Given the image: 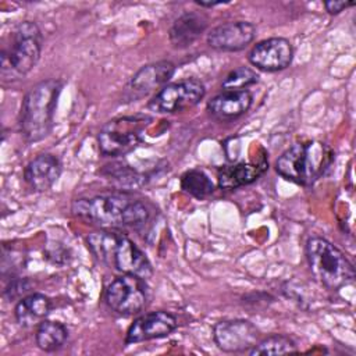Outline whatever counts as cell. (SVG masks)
I'll use <instances>...</instances> for the list:
<instances>
[{"label":"cell","instance_id":"6da1fadb","mask_svg":"<svg viewBox=\"0 0 356 356\" xmlns=\"http://www.w3.org/2000/svg\"><path fill=\"white\" fill-rule=\"evenodd\" d=\"M72 213L104 228L136 227L149 218V210L145 203L125 193L76 199L72 203Z\"/></svg>","mask_w":356,"mask_h":356},{"label":"cell","instance_id":"7a4b0ae2","mask_svg":"<svg viewBox=\"0 0 356 356\" xmlns=\"http://www.w3.org/2000/svg\"><path fill=\"white\" fill-rule=\"evenodd\" d=\"M86 243L92 254L108 268L121 274H132L143 280L150 278L153 267L145 253L127 236L111 231H95Z\"/></svg>","mask_w":356,"mask_h":356},{"label":"cell","instance_id":"3957f363","mask_svg":"<svg viewBox=\"0 0 356 356\" xmlns=\"http://www.w3.org/2000/svg\"><path fill=\"white\" fill-rule=\"evenodd\" d=\"M334 161V150L318 140L298 142L275 161L277 172L298 185H312L323 177Z\"/></svg>","mask_w":356,"mask_h":356},{"label":"cell","instance_id":"277c9868","mask_svg":"<svg viewBox=\"0 0 356 356\" xmlns=\"http://www.w3.org/2000/svg\"><path fill=\"white\" fill-rule=\"evenodd\" d=\"M61 89L63 83L58 79H46L26 92L18 118L19 131L25 140L39 142L50 134Z\"/></svg>","mask_w":356,"mask_h":356},{"label":"cell","instance_id":"5b68a950","mask_svg":"<svg viewBox=\"0 0 356 356\" xmlns=\"http://www.w3.org/2000/svg\"><path fill=\"white\" fill-rule=\"evenodd\" d=\"M306 259L312 275L330 291H338L355 281V267L332 242L312 236L306 242Z\"/></svg>","mask_w":356,"mask_h":356},{"label":"cell","instance_id":"8992f818","mask_svg":"<svg viewBox=\"0 0 356 356\" xmlns=\"http://www.w3.org/2000/svg\"><path fill=\"white\" fill-rule=\"evenodd\" d=\"M153 121L145 114L124 115L106 122L97 135V145L104 156H124L135 150L145 136V131Z\"/></svg>","mask_w":356,"mask_h":356},{"label":"cell","instance_id":"52a82bcc","mask_svg":"<svg viewBox=\"0 0 356 356\" xmlns=\"http://www.w3.org/2000/svg\"><path fill=\"white\" fill-rule=\"evenodd\" d=\"M43 36L39 26L32 21L18 24L11 33V43L8 49L3 50V67L10 65L11 72L17 75H26L39 61L42 53Z\"/></svg>","mask_w":356,"mask_h":356},{"label":"cell","instance_id":"ba28073f","mask_svg":"<svg viewBox=\"0 0 356 356\" xmlns=\"http://www.w3.org/2000/svg\"><path fill=\"white\" fill-rule=\"evenodd\" d=\"M206 95L203 82L186 78L163 86L147 103V108L160 114L181 113L196 106Z\"/></svg>","mask_w":356,"mask_h":356},{"label":"cell","instance_id":"9c48e42d","mask_svg":"<svg viewBox=\"0 0 356 356\" xmlns=\"http://www.w3.org/2000/svg\"><path fill=\"white\" fill-rule=\"evenodd\" d=\"M107 306L118 314L132 316L147 303V286L145 280L132 274H122L108 284L104 293Z\"/></svg>","mask_w":356,"mask_h":356},{"label":"cell","instance_id":"30bf717a","mask_svg":"<svg viewBox=\"0 0 356 356\" xmlns=\"http://www.w3.org/2000/svg\"><path fill=\"white\" fill-rule=\"evenodd\" d=\"M259 328L243 318L222 320L213 328V338L216 345L228 353L250 350L260 341Z\"/></svg>","mask_w":356,"mask_h":356},{"label":"cell","instance_id":"8fae6325","mask_svg":"<svg viewBox=\"0 0 356 356\" xmlns=\"http://www.w3.org/2000/svg\"><path fill=\"white\" fill-rule=\"evenodd\" d=\"M249 63L266 72L282 71L292 63L293 47L285 38H268L256 43L249 51Z\"/></svg>","mask_w":356,"mask_h":356},{"label":"cell","instance_id":"7c38bea8","mask_svg":"<svg viewBox=\"0 0 356 356\" xmlns=\"http://www.w3.org/2000/svg\"><path fill=\"white\" fill-rule=\"evenodd\" d=\"M177 325L178 323L175 316L164 310L142 314L129 325L125 335V343L132 345L150 339L164 338L175 331Z\"/></svg>","mask_w":356,"mask_h":356},{"label":"cell","instance_id":"4fadbf2b","mask_svg":"<svg viewBox=\"0 0 356 356\" xmlns=\"http://www.w3.org/2000/svg\"><path fill=\"white\" fill-rule=\"evenodd\" d=\"M256 36V26L249 21H232L214 26L207 33V44L218 51L243 50Z\"/></svg>","mask_w":356,"mask_h":356},{"label":"cell","instance_id":"5bb4252c","mask_svg":"<svg viewBox=\"0 0 356 356\" xmlns=\"http://www.w3.org/2000/svg\"><path fill=\"white\" fill-rule=\"evenodd\" d=\"M175 65L171 61H157L143 65L138 70L127 85L125 95L128 99H138L149 92L165 85L174 75Z\"/></svg>","mask_w":356,"mask_h":356},{"label":"cell","instance_id":"9a60e30c","mask_svg":"<svg viewBox=\"0 0 356 356\" xmlns=\"http://www.w3.org/2000/svg\"><path fill=\"white\" fill-rule=\"evenodd\" d=\"M253 96L248 89L224 90L207 103V111L216 120L228 122L243 115L252 106Z\"/></svg>","mask_w":356,"mask_h":356},{"label":"cell","instance_id":"2e32d148","mask_svg":"<svg viewBox=\"0 0 356 356\" xmlns=\"http://www.w3.org/2000/svg\"><path fill=\"white\" fill-rule=\"evenodd\" d=\"M61 167V161L56 154L43 153L28 163L24 170V179L32 191L43 192L58 179Z\"/></svg>","mask_w":356,"mask_h":356},{"label":"cell","instance_id":"e0dca14e","mask_svg":"<svg viewBox=\"0 0 356 356\" xmlns=\"http://www.w3.org/2000/svg\"><path fill=\"white\" fill-rule=\"evenodd\" d=\"M268 163L264 156L259 161L238 163L228 167H222L218 171V185L222 189H236L243 185L254 182L267 170Z\"/></svg>","mask_w":356,"mask_h":356},{"label":"cell","instance_id":"ac0fdd59","mask_svg":"<svg viewBox=\"0 0 356 356\" xmlns=\"http://www.w3.org/2000/svg\"><path fill=\"white\" fill-rule=\"evenodd\" d=\"M207 18L195 11H188L179 15L170 28V42L177 49L191 46L206 29Z\"/></svg>","mask_w":356,"mask_h":356},{"label":"cell","instance_id":"d6986e66","mask_svg":"<svg viewBox=\"0 0 356 356\" xmlns=\"http://www.w3.org/2000/svg\"><path fill=\"white\" fill-rule=\"evenodd\" d=\"M51 309V300L43 293H31L18 300L14 309L15 320L21 327L39 325L46 320Z\"/></svg>","mask_w":356,"mask_h":356},{"label":"cell","instance_id":"ffe728a7","mask_svg":"<svg viewBox=\"0 0 356 356\" xmlns=\"http://www.w3.org/2000/svg\"><path fill=\"white\" fill-rule=\"evenodd\" d=\"M68 338L67 327L54 320H43L36 330V345L44 352H54L63 348Z\"/></svg>","mask_w":356,"mask_h":356},{"label":"cell","instance_id":"44dd1931","mask_svg":"<svg viewBox=\"0 0 356 356\" xmlns=\"http://www.w3.org/2000/svg\"><path fill=\"white\" fill-rule=\"evenodd\" d=\"M298 352L296 342L282 334H274L260 339L250 350L249 355L259 356V355H284V353H295Z\"/></svg>","mask_w":356,"mask_h":356},{"label":"cell","instance_id":"7402d4cb","mask_svg":"<svg viewBox=\"0 0 356 356\" xmlns=\"http://www.w3.org/2000/svg\"><path fill=\"white\" fill-rule=\"evenodd\" d=\"M181 188L196 199H204L214 192L211 179L202 170H189L181 177Z\"/></svg>","mask_w":356,"mask_h":356},{"label":"cell","instance_id":"603a6c76","mask_svg":"<svg viewBox=\"0 0 356 356\" xmlns=\"http://www.w3.org/2000/svg\"><path fill=\"white\" fill-rule=\"evenodd\" d=\"M259 81V75L249 67H238L232 70L222 81L224 90H243Z\"/></svg>","mask_w":356,"mask_h":356},{"label":"cell","instance_id":"cb8c5ba5","mask_svg":"<svg viewBox=\"0 0 356 356\" xmlns=\"http://www.w3.org/2000/svg\"><path fill=\"white\" fill-rule=\"evenodd\" d=\"M28 289H29L28 281L24 278H17V280H13L10 282V285L4 289V295L8 299H15V298H19L21 295L26 293Z\"/></svg>","mask_w":356,"mask_h":356},{"label":"cell","instance_id":"d4e9b609","mask_svg":"<svg viewBox=\"0 0 356 356\" xmlns=\"http://www.w3.org/2000/svg\"><path fill=\"white\" fill-rule=\"evenodd\" d=\"M355 6L353 1H343V0H330V1H324V7L327 10V13L330 14H339L341 11L346 10L348 7Z\"/></svg>","mask_w":356,"mask_h":356},{"label":"cell","instance_id":"484cf974","mask_svg":"<svg viewBox=\"0 0 356 356\" xmlns=\"http://www.w3.org/2000/svg\"><path fill=\"white\" fill-rule=\"evenodd\" d=\"M196 4H199L200 7H214V6H218V4H222V1H196Z\"/></svg>","mask_w":356,"mask_h":356}]
</instances>
